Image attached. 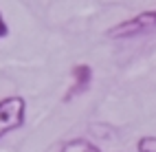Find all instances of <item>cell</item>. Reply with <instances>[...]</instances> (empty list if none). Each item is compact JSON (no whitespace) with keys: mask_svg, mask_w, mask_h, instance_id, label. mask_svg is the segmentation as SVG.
Here are the masks:
<instances>
[{"mask_svg":"<svg viewBox=\"0 0 156 152\" xmlns=\"http://www.w3.org/2000/svg\"><path fill=\"white\" fill-rule=\"evenodd\" d=\"M27 101L18 95H9L0 99V139L5 135L24 126Z\"/></svg>","mask_w":156,"mask_h":152,"instance_id":"obj_2","label":"cell"},{"mask_svg":"<svg viewBox=\"0 0 156 152\" xmlns=\"http://www.w3.org/2000/svg\"><path fill=\"white\" fill-rule=\"evenodd\" d=\"M59 152H101L92 141H88V139H81V137H77V139H70V141H66L64 146H62V150Z\"/></svg>","mask_w":156,"mask_h":152,"instance_id":"obj_4","label":"cell"},{"mask_svg":"<svg viewBox=\"0 0 156 152\" xmlns=\"http://www.w3.org/2000/svg\"><path fill=\"white\" fill-rule=\"evenodd\" d=\"M7 35H9V24H7L5 16L0 13V40H2V38H7Z\"/></svg>","mask_w":156,"mask_h":152,"instance_id":"obj_6","label":"cell"},{"mask_svg":"<svg viewBox=\"0 0 156 152\" xmlns=\"http://www.w3.org/2000/svg\"><path fill=\"white\" fill-rule=\"evenodd\" d=\"M156 29V9H147V11H141L136 16H132L123 22L114 24L108 29V38L112 40H128V38H136L143 33H150Z\"/></svg>","mask_w":156,"mask_h":152,"instance_id":"obj_1","label":"cell"},{"mask_svg":"<svg viewBox=\"0 0 156 152\" xmlns=\"http://www.w3.org/2000/svg\"><path fill=\"white\" fill-rule=\"evenodd\" d=\"M70 77H73V84L70 88L64 93V101H70L73 97H77L81 93H86L90 88V82H92V68L88 64H75L70 71Z\"/></svg>","mask_w":156,"mask_h":152,"instance_id":"obj_3","label":"cell"},{"mask_svg":"<svg viewBox=\"0 0 156 152\" xmlns=\"http://www.w3.org/2000/svg\"><path fill=\"white\" fill-rule=\"evenodd\" d=\"M136 150L139 152H156V137L145 135L136 141Z\"/></svg>","mask_w":156,"mask_h":152,"instance_id":"obj_5","label":"cell"}]
</instances>
